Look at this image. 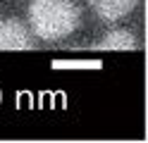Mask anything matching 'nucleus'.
<instances>
[{
    "mask_svg": "<svg viewBox=\"0 0 148 143\" xmlns=\"http://www.w3.org/2000/svg\"><path fill=\"white\" fill-rule=\"evenodd\" d=\"M91 5L96 7V12L108 19V22H117L124 14H129L132 10L138 5V0H88Z\"/></svg>",
    "mask_w": 148,
    "mask_h": 143,
    "instance_id": "3",
    "label": "nucleus"
},
{
    "mask_svg": "<svg viewBox=\"0 0 148 143\" xmlns=\"http://www.w3.org/2000/svg\"><path fill=\"white\" fill-rule=\"evenodd\" d=\"M55 69H100L98 60H55Z\"/></svg>",
    "mask_w": 148,
    "mask_h": 143,
    "instance_id": "5",
    "label": "nucleus"
},
{
    "mask_svg": "<svg viewBox=\"0 0 148 143\" xmlns=\"http://www.w3.org/2000/svg\"><path fill=\"white\" fill-rule=\"evenodd\" d=\"M34 41L26 26L17 19H3L0 22V50H31Z\"/></svg>",
    "mask_w": 148,
    "mask_h": 143,
    "instance_id": "2",
    "label": "nucleus"
},
{
    "mask_svg": "<svg viewBox=\"0 0 148 143\" xmlns=\"http://www.w3.org/2000/svg\"><path fill=\"white\" fill-rule=\"evenodd\" d=\"M98 50H136V38L124 29H115L100 41Z\"/></svg>",
    "mask_w": 148,
    "mask_h": 143,
    "instance_id": "4",
    "label": "nucleus"
},
{
    "mask_svg": "<svg viewBox=\"0 0 148 143\" xmlns=\"http://www.w3.org/2000/svg\"><path fill=\"white\" fill-rule=\"evenodd\" d=\"M31 31L43 41H58L79 26V10L72 0H34L29 5Z\"/></svg>",
    "mask_w": 148,
    "mask_h": 143,
    "instance_id": "1",
    "label": "nucleus"
}]
</instances>
